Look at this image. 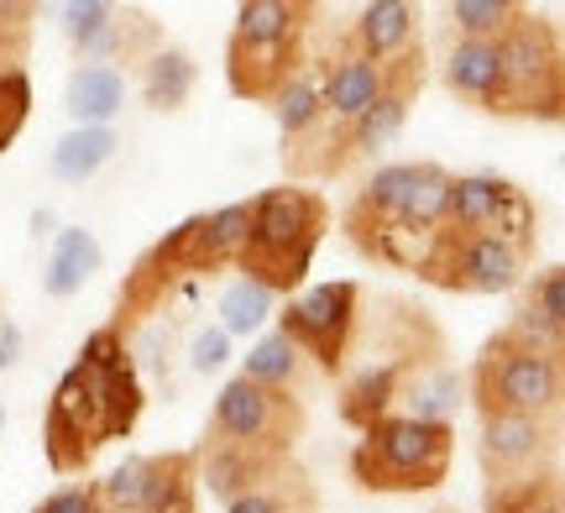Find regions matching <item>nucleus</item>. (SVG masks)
<instances>
[{
  "label": "nucleus",
  "mask_w": 565,
  "mask_h": 513,
  "mask_svg": "<svg viewBox=\"0 0 565 513\" xmlns=\"http://www.w3.org/2000/svg\"><path fill=\"white\" fill-rule=\"evenodd\" d=\"M147 409L137 356L126 346V330L110 325L89 330L79 362L58 377V388L42 414V451L58 477L84 472L105 440H126Z\"/></svg>",
  "instance_id": "obj_1"
},
{
  "label": "nucleus",
  "mask_w": 565,
  "mask_h": 513,
  "mask_svg": "<svg viewBox=\"0 0 565 513\" xmlns=\"http://www.w3.org/2000/svg\"><path fill=\"white\" fill-rule=\"evenodd\" d=\"M383 309L387 314L366 335L356 330L366 341V362H356V372L341 377V419L351 430H366L387 414H398V398H404L408 383L424 367L445 362V335L419 304L387 299Z\"/></svg>",
  "instance_id": "obj_2"
},
{
  "label": "nucleus",
  "mask_w": 565,
  "mask_h": 513,
  "mask_svg": "<svg viewBox=\"0 0 565 513\" xmlns=\"http://www.w3.org/2000/svg\"><path fill=\"white\" fill-rule=\"evenodd\" d=\"M320 6L309 0H242L225 42V84L242 100H273L282 84L309 68V42Z\"/></svg>",
  "instance_id": "obj_3"
},
{
  "label": "nucleus",
  "mask_w": 565,
  "mask_h": 513,
  "mask_svg": "<svg viewBox=\"0 0 565 513\" xmlns=\"http://www.w3.org/2000/svg\"><path fill=\"white\" fill-rule=\"evenodd\" d=\"M324 231H330V205L315 189L273 184L252 194V236L242 252V278L294 299L315 267Z\"/></svg>",
  "instance_id": "obj_4"
},
{
  "label": "nucleus",
  "mask_w": 565,
  "mask_h": 513,
  "mask_svg": "<svg viewBox=\"0 0 565 513\" xmlns=\"http://www.w3.org/2000/svg\"><path fill=\"white\" fill-rule=\"evenodd\" d=\"M456 461V425H424L408 414H387L356 430L351 482L362 493H435Z\"/></svg>",
  "instance_id": "obj_5"
},
{
  "label": "nucleus",
  "mask_w": 565,
  "mask_h": 513,
  "mask_svg": "<svg viewBox=\"0 0 565 513\" xmlns=\"http://www.w3.org/2000/svg\"><path fill=\"white\" fill-rule=\"evenodd\" d=\"M466 398L477 404V414H519V419L555 425L565 414V367L529 351L524 341H513L508 330H498V335H487L471 362Z\"/></svg>",
  "instance_id": "obj_6"
},
{
  "label": "nucleus",
  "mask_w": 565,
  "mask_h": 513,
  "mask_svg": "<svg viewBox=\"0 0 565 513\" xmlns=\"http://www.w3.org/2000/svg\"><path fill=\"white\" fill-rule=\"evenodd\" d=\"M498 58H503V100H498V116L565 126V38H561V26L550 17H540V11H524V21L498 38Z\"/></svg>",
  "instance_id": "obj_7"
},
{
  "label": "nucleus",
  "mask_w": 565,
  "mask_h": 513,
  "mask_svg": "<svg viewBox=\"0 0 565 513\" xmlns=\"http://www.w3.org/2000/svg\"><path fill=\"white\" fill-rule=\"evenodd\" d=\"M303 435V398L294 393H273L252 377H231L215 393V409H210V430L204 440L246 451L257 461H294V446Z\"/></svg>",
  "instance_id": "obj_8"
},
{
  "label": "nucleus",
  "mask_w": 565,
  "mask_h": 513,
  "mask_svg": "<svg viewBox=\"0 0 565 513\" xmlns=\"http://www.w3.org/2000/svg\"><path fill=\"white\" fill-rule=\"evenodd\" d=\"M362 309H366V293L356 278H330V284L299 288L278 309V330L309 356V367L320 372V377L341 383L345 356H351L356 330H362Z\"/></svg>",
  "instance_id": "obj_9"
},
{
  "label": "nucleus",
  "mask_w": 565,
  "mask_h": 513,
  "mask_svg": "<svg viewBox=\"0 0 565 513\" xmlns=\"http://www.w3.org/2000/svg\"><path fill=\"white\" fill-rule=\"evenodd\" d=\"M450 168L429 163H383L366 179L351 205H345L341 226H387V221H404V226L424 231V236H440L445 215H450Z\"/></svg>",
  "instance_id": "obj_10"
},
{
  "label": "nucleus",
  "mask_w": 565,
  "mask_h": 513,
  "mask_svg": "<svg viewBox=\"0 0 565 513\" xmlns=\"http://www.w3.org/2000/svg\"><path fill=\"white\" fill-rule=\"evenodd\" d=\"M529 267H534V247L445 226L419 278L445 293H519L529 284Z\"/></svg>",
  "instance_id": "obj_11"
},
{
  "label": "nucleus",
  "mask_w": 565,
  "mask_h": 513,
  "mask_svg": "<svg viewBox=\"0 0 565 513\" xmlns=\"http://www.w3.org/2000/svg\"><path fill=\"white\" fill-rule=\"evenodd\" d=\"M315 74H320V95H324V126H330V142H335V158H341V173H345V168H351L345 163L351 131H356V121H362L366 110L377 105V95H383L387 63L366 58L362 47L341 32V38L315 58Z\"/></svg>",
  "instance_id": "obj_12"
},
{
  "label": "nucleus",
  "mask_w": 565,
  "mask_h": 513,
  "mask_svg": "<svg viewBox=\"0 0 565 513\" xmlns=\"http://www.w3.org/2000/svg\"><path fill=\"white\" fill-rule=\"evenodd\" d=\"M445 226L534 247L540 210L529 200V189H519L513 179H503V173H456V179H450V215H445Z\"/></svg>",
  "instance_id": "obj_13"
},
{
  "label": "nucleus",
  "mask_w": 565,
  "mask_h": 513,
  "mask_svg": "<svg viewBox=\"0 0 565 513\" xmlns=\"http://www.w3.org/2000/svg\"><path fill=\"white\" fill-rule=\"evenodd\" d=\"M246 236H252V200H236V205L204 210V215H189L162 236L158 257L179 278H194V272H221V267H242Z\"/></svg>",
  "instance_id": "obj_14"
},
{
  "label": "nucleus",
  "mask_w": 565,
  "mask_h": 513,
  "mask_svg": "<svg viewBox=\"0 0 565 513\" xmlns=\"http://www.w3.org/2000/svg\"><path fill=\"white\" fill-rule=\"evenodd\" d=\"M550 456H555V425L519 419V414H482V430H477L482 488H508V482L550 472Z\"/></svg>",
  "instance_id": "obj_15"
},
{
  "label": "nucleus",
  "mask_w": 565,
  "mask_h": 513,
  "mask_svg": "<svg viewBox=\"0 0 565 513\" xmlns=\"http://www.w3.org/2000/svg\"><path fill=\"white\" fill-rule=\"evenodd\" d=\"M424 79H429V58H424V47H414V53H404V58L387 63L383 95H377V105H372L362 121H356V131H351L345 163L377 158V152L404 131L408 116H414V105H419V95H424Z\"/></svg>",
  "instance_id": "obj_16"
},
{
  "label": "nucleus",
  "mask_w": 565,
  "mask_h": 513,
  "mask_svg": "<svg viewBox=\"0 0 565 513\" xmlns=\"http://www.w3.org/2000/svg\"><path fill=\"white\" fill-rule=\"evenodd\" d=\"M440 74H445V89H450L456 100L498 116V100H503V58H498V42L450 38Z\"/></svg>",
  "instance_id": "obj_17"
},
{
  "label": "nucleus",
  "mask_w": 565,
  "mask_h": 513,
  "mask_svg": "<svg viewBox=\"0 0 565 513\" xmlns=\"http://www.w3.org/2000/svg\"><path fill=\"white\" fill-rule=\"evenodd\" d=\"M345 38L377 63L404 58L419 47V6L414 0H366L362 11L345 21Z\"/></svg>",
  "instance_id": "obj_18"
},
{
  "label": "nucleus",
  "mask_w": 565,
  "mask_h": 513,
  "mask_svg": "<svg viewBox=\"0 0 565 513\" xmlns=\"http://www.w3.org/2000/svg\"><path fill=\"white\" fill-rule=\"evenodd\" d=\"M126 105V74L105 63H79L63 84V110L79 126H110L116 110Z\"/></svg>",
  "instance_id": "obj_19"
},
{
  "label": "nucleus",
  "mask_w": 565,
  "mask_h": 513,
  "mask_svg": "<svg viewBox=\"0 0 565 513\" xmlns=\"http://www.w3.org/2000/svg\"><path fill=\"white\" fill-rule=\"evenodd\" d=\"M95 272H100V242H95V231L63 226L58 236H53L47 267H42V293H47V299H74Z\"/></svg>",
  "instance_id": "obj_20"
},
{
  "label": "nucleus",
  "mask_w": 565,
  "mask_h": 513,
  "mask_svg": "<svg viewBox=\"0 0 565 513\" xmlns=\"http://www.w3.org/2000/svg\"><path fill=\"white\" fill-rule=\"evenodd\" d=\"M242 377H252V383H263V388H273V393H294V398H303L315 367H309V356H303L282 330H267V335H257V346L246 351Z\"/></svg>",
  "instance_id": "obj_21"
},
{
  "label": "nucleus",
  "mask_w": 565,
  "mask_h": 513,
  "mask_svg": "<svg viewBox=\"0 0 565 513\" xmlns=\"http://www.w3.org/2000/svg\"><path fill=\"white\" fill-rule=\"evenodd\" d=\"M225 513H320V493H315V482H309V472H303L299 461H282L257 488L231 498Z\"/></svg>",
  "instance_id": "obj_22"
},
{
  "label": "nucleus",
  "mask_w": 565,
  "mask_h": 513,
  "mask_svg": "<svg viewBox=\"0 0 565 513\" xmlns=\"http://www.w3.org/2000/svg\"><path fill=\"white\" fill-rule=\"evenodd\" d=\"M116 131L110 126H74V131H63L58 142H53V179L58 184H84V179H95L110 158H116Z\"/></svg>",
  "instance_id": "obj_23"
},
{
  "label": "nucleus",
  "mask_w": 565,
  "mask_h": 513,
  "mask_svg": "<svg viewBox=\"0 0 565 513\" xmlns=\"http://www.w3.org/2000/svg\"><path fill=\"white\" fill-rule=\"evenodd\" d=\"M194 84H200V63L189 58L183 47H158L152 58L141 63V95L152 110H183L189 95H194Z\"/></svg>",
  "instance_id": "obj_24"
},
{
  "label": "nucleus",
  "mask_w": 565,
  "mask_h": 513,
  "mask_svg": "<svg viewBox=\"0 0 565 513\" xmlns=\"http://www.w3.org/2000/svg\"><path fill=\"white\" fill-rule=\"evenodd\" d=\"M456 409H461V372L450 362L424 367L404 388V398H398V414L424 419V425H456Z\"/></svg>",
  "instance_id": "obj_25"
},
{
  "label": "nucleus",
  "mask_w": 565,
  "mask_h": 513,
  "mask_svg": "<svg viewBox=\"0 0 565 513\" xmlns=\"http://www.w3.org/2000/svg\"><path fill=\"white\" fill-rule=\"evenodd\" d=\"M194 451H162L152 456V477H147V498L141 513H200L194 498Z\"/></svg>",
  "instance_id": "obj_26"
},
{
  "label": "nucleus",
  "mask_w": 565,
  "mask_h": 513,
  "mask_svg": "<svg viewBox=\"0 0 565 513\" xmlns=\"http://www.w3.org/2000/svg\"><path fill=\"white\" fill-rule=\"evenodd\" d=\"M482 513H565V477L550 467V472L524 477V482L487 488Z\"/></svg>",
  "instance_id": "obj_27"
},
{
  "label": "nucleus",
  "mask_w": 565,
  "mask_h": 513,
  "mask_svg": "<svg viewBox=\"0 0 565 513\" xmlns=\"http://www.w3.org/2000/svg\"><path fill=\"white\" fill-rule=\"evenodd\" d=\"M529 6L519 0H450L445 6V21L456 38H477V42H498L503 32H513L524 21Z\"/></svg>",
  "instance_id": "obj_28"
},
{
  "label": "nucleus",
  "mask_w": 565,
  "mask_h": 513,
  "mask_svg": "<svg viewBox=\"0 0 565 513\" xmlns=\"http://www.w3.org/2000/svg\"><path fill=\"white\" fill-rule=\"evenodd\" d=\"M278 309V293L263 284H252V278H236V284L221 288V304H215V314H221V330L225 335H257V330L267 325V314Z\"/></svg>",
  "instance_id": "obj_29"
},
{
  "label": "nucleus",
  "mask_w": 565,
  "mask_h": 513,
  "mask_svg": "<svg viewBox=\"0 0 565 513\" xmlns=\"http://www.w3.org/2000/svg\"><path fill=\"white\" fill-rule=\"evenodd\" d=\"M147 477H152V456H126L116 472L95 482L110 513H141V498H147Z\"/></svg>",
  "instance_id": "obj_30"
},
{
  "label": "nucleus",
  "mask_w": 565,
  "mask_h": 513,
  "mask_svg": "<svg viewBox=\"0 0 565 513\" xmlns=\"http://www.w3.org/2000/svg\"><path fill=\"white\" fill-rule=\"evenodd\" d=\"M26 121H32V74L11 68V74H0V152L17 147Z\"/></svg>",
  "instance_id": "obj_31"
},
{
  "label": "nucleus",
  "mask_w": 565,
  "mask_h": 513,
  "mask_svg": "<svg viewBox=\"0 0 565 513\" xmlns=\"http://www.w3.org/2000/svg\"><path fill=\"white\" fill-rule=\"evenodd\" d=\"M519 304H529L534 314H545L550 325L565 335V263H550L540 272H529V284L519 288Z\"/></svg>",
  "instance_id": "obj_32"
},
{
  "label": "nucleus",
  "mask_w": 565,
  "mask_h": 513,
  "mask_svg": "<svg viewBox=\"0 0 565 513\" xmlns=\"http://www.w3.org/2000/svg\"><path fill=\"white\" fill-rule=\"evenodd\" d=\"M116 17V6H105V0H68L58 6V21H63V38L74 42V47H89V42L100 38V26Z\"/></svg>",
  "instance_id": "obj_33"
},
{
  "label": "nucleus",
  "mask_w": 565,
  "mask_h": 513,
  "mask_svg": "<svg viewBox=\"0 0 565 513\" xmlns=\"http://www.w3.org/2000/svg\"><path fill=\"white\" fill-rule=\"evenodd\" d=\"M32 42V6H0V74L21 68Z\"/></svg>",
  "instance_id": "obj_34"
},
{
  "label": "nucleus",
  "mask_w": 565,
  "mask_h": 513,
  "mask_svg": "<svg viewBox=\"0 0 565 513\" xmlns=\"http://www.w3.org/2000/svg\"><path fill=\"white\" fill-rule=\"evenodd\" d=\"M225 362H231V335H225L221 325L194 330V341H189V372L210 377V372H221Z\"/></svg>",
  "instance_id": "obj_35"
},
{
  "label": "nucleus",
  "mask_w": 565,
  "mask_h": 513,
  "mask_svg": "<svg viewBox=\"0 0 565 513\" xmlns=\"http://www.w3.org/2000/svg\"><path fill=\"white\" fill-rule=\"evenodd\" d=\"M38 513H110L105 509L100 488H58L38 503Z\"/></svg>",
  "instance_id": "obj_36"
},
{
  "label": "nucleus",
  "mask_w": 565,
  "mask_h": 513,
  "mask_svg": "<svg viewBox=\"0 0 565 513\" xmlns=\"http://www.w3.org/2000/svg\"><path fill=\"white\" fill-rule=\"evenodd\" d=\"M21 356V330L17 325H0V372H11V362Z\"/></svg>",
  "instance_id": "obj_37"
},
{
  "label": "nucleus",
  "mask_w": 565,
  "mask_h": 513,
  "mask_svg": "<svg viewBox=\"0 0 565 513\" xmlns=\"http://www.w3.org/2000/svg\"><path fill=\"white\" fill-rule=\"evenodd\" d=\"M47 231H53V210L38 205L32 210V236H47Z\"/></svg>",
  "instance_id": "obj_38"
},
{
  "label": "nucleus",
  "mask_w": 565,
  "mask_h": 513,
  "mask_svg": "<svg viewBox=\"0 0 565 513\" xmlns=\"http://www.w3.org/2000/svg\"><path fill=\"white\" fill-rule=\"evenodd\" d=\"M0 435H6V409H0Z\"/></svg>",
  "instance_id": "obj_39"
},
{
  "label": "nucleus",
  "mask_w": 565,
  "mask_h": 513,
  "mask_svg": "<svg viewBox=\"0 0 565 513\" xmlns=\"http://www.w3.org/2000/svg\"><path fill=\"white\" fill-rule=\"evenodd\" d=\"M0 325H6V314H0Z\"/></svg>",
  "instance_id": "obj_40"
},
{
  "label": "nucleus",
  "mask_w": 565,
  "mask_h": 513,
  "mask_svg": "<svg viewBox=\"0 0 565 513\" xmlns=\"http://www.w3.org/2000/svg\"><path fill=\"white\" fill-rule=\"evenodd\" d=\"M561 163H565V158H561Z\"/></svg>",
  "instance_id": "obj_41"
}]
</instances>
